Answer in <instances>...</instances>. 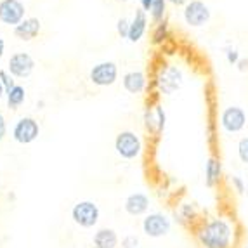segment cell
Here are the masks:
<instances>
[{
    "label": "cell",
    "instance_id": "cell-32",
    "mask_svg": "<svg viewBox=\"0 0 248 248\" xmlns=\"http://www.w3.org/2000/svg\"><path fill=\"white\" fill-rule=\"evenodd\" d=\"M4 54H5V40L0 37V58H4Z\"/></svg>",
    "mask_w": 248,
    "mask_h": 248
},
{
    "label": "cell",
    "instance_id": "cell-24",
    "mask_svg": "<svg viewBox=\"0 0 248 248\" xmlns=\"http://www.w3.org/2000/svg\"><path fill=\"white\" fill-rule=\"evenodd\" d=\"M238 158L243 163H248V136L241 137L240 141H238Z\"/></svg>",
    "mask_w": 248,
    "mask_h": 248
},
{
    "label": "cell",
    "instance_id": "cell-5",
    "mask_svg": "<svg viewBox=\"0 0 248 248\" xmlns=\"http://www.w3.org/2000/svg\"><path fill=\"white\" fill-rule=\"evenodd\" d=\"M11 136L17 144L28 146L35 142L40 136V124L35 120L33 116H21L14 122Z\"/></svg>",
    "mask_w": 248,
    "mask_h": 248
},
{
    "label": "cell",
    "instance_id": "cell-20",
    "mask_svg": "<svg viewBox=\"0 0 248 248\" xmlns=\"http://www.w3.org/2000/svg\"><path fill=\"white\" fill-rule=\"evenodd\" d=\"M169 35H170V28L167 19L160 21V23L155 25L153 31H151V44L153 46H163L167 42V38H169Z\"/></svg>",
    "mask_w": 248,
    "mask_h": 248
},
{
    "label": "cell",
    "instance_id": "cell-12",
    "mask_svg": "<svg viewBox=\"0 0 248 248\" xmlns=\"http://www.w3.org/2000/svg\"><path fill=\"white\" fill-rule=\"evenodd\" d=\"M142 231L149 236V238H161V236L169 234L170 231V220L167 215L163 214H149L142 220Z\"/></svg>",
    "mask_w": 248,
    "mask_h": 248
},
{
    "label": "cell",
    "instance_id": "cell-2",
    "mask_svg": "<svg viewBox=\"0 0 248 248\" xmlns=\"http://www.w3.org/2000/svg\"><path fill=\"white\" fill-rule=\"evenodd\" d=\"M153 83L160 95H174L184 83V73L175 64H161L155 75Z\"/></svg>",
    "mask_w": 248,
    "mask_h": 248
},
{
    "label": "cell",
    "instance_id": "cell-13",
    "mask_svg": "<svg viewBox=\"0 0 248 248\" xmlns=\"http://www.w3.org/2000/svg\"><path fill=\"white\" fill-rule=\"evenodd\" d=\"M122 85H124L125 92H128V94L141 95L148 91V85H149L148 75L141 70L127 71V73L122 77Z\"/></svg>",
    "mask_w": 248,
    "mask_h": 248
},
{
    "label": "cell",
    "instance_id": "cell-1",
    "mask_svg": "<svg viewBox=\"0 0 248 248\" xmlns=\"http://www.w3.org/2000/svg\"><path fill=\"white\" fill-rule=\"evenodd\" d=\"M232 236V226L226 219H212L198 231V240L203 248H229Z\"/></svg>",
    "mask_w": 248,
    "mask_h": 248
},
{
    "label": "cell",
    "instance_id": "cell-19",
    "mask_svg": "<svg viewBox=\"0 0 248 248\" xmlns=\"http://www.w3.org/2000/svg\"><path fill=\"white\" fill-rule=\"evenodd\" d=\"M94 245L97 248H116L118 236L113 229L103 228L94 234Z\"/></svg>",
    "mask_w": 248,
    "mask_h": 248
},
{
    "label": "cell",
    "instance_id": "cell-25",
    "mask_svg": "<svg viewBox=\"0 0 248 248\" xmlns=\"http://www.w3.org/2000/svg\"><path fill=\"white\" fill-rule=\"evenodd\" d=\"M224 54H226V59H228L229 64H232V66H236L238 64V61L241 59L240 52H238V49H234V47H226L224 49Z\"/></svg>",
    "mask_w": 248,
    "mask_h": 248
},
{
    "label": "cell",
    "instance_id": "cell-22",
    "mask_svg": "<svg viewBox=\"0 0 248 248\" xmlns=\"http://www.w3.org/2000/svg\"><path fill=\"white\" fill-rule=\"evenodd\" d=\"M128 31H130V19L128 17H118L116 21V33L120 38H128Z\"/></svg>",
    "mask_w": 248,
    "mask_h": 248
},
{
    "label": "cell",
    "instance_id": "cell-31",
    "mask_svg": "<svg viewBox=\"0 0 248 248\" xmlns=\"http://www.w3.org/2000/svg\"><path fill=\"white\" fill-rule=\"evenodd\" d=\"M236 66H238V70L240 71H248V59H240Z\"/></svg>",
    "mask_w": 248,
    "mask_h": 248
},
{
    "label": "cell",
    "instance_id": "cell-21",
    "mask_svg": "<svg viewBox=\"0 0 248 248\" xmlns=\"http://www.w3.org/2000/svg\"><path fill=\"white\" fill-rule=\"evenodd\" d=\"M167 5H169V2H167V0H153V5H151L149 16H151V21H153L155 25L165 19V16H167Z\"/></svg>",
    "mask_w": 248,
    "mask_h": 248
},
{
    "label": "cell",
    "instance_id": "cell-17",
    "mask_svg": "<svg viewBox=\"0 0 248 248\" xmlns=\"http://www.w3.org/2000/svg\"><path fill=\"white\" fill-rule=\"evenodd\" d=\"M222 177V163L217 156H210L205 163V184L208 187H215Z\"/></svg>",
    "mask_w": 248,
    "mask_h": 248
},
{
    "label": "cell",
    "instance_id": "cell-8",
    "mask_svg": "<svg viewBox=\"0 0 248 248\" xmlns=\"http://www.w3.org/2000/svg\"><path fill=\"white\" fill-rule=\"evenodd\" d=\"M99 207L91 200H82V202L75 203L71 208V219L75 224H78L80 228H94L99 222Z\"/></svg>",
    "mask_w": 248,
    "mask_h": 248
},
{
    "label": "cell",
    "instance_id": "cell-18",
    "mask_svg": "<svg viewBox=\"0 0 248 248\" xmlns=\"http://www.w3.org/2000/svg\"><path fill=\"white\" fill-rule=\"evenodd\" d=\"M25 101H26V89L21 83H16L13 89H9L5 92V103H7L9 109H13V111L19 109L25 104Z\"/></svg>",
    "mask_w": 248,
    "mask_h": 248
},
{
    "label": "cell",
    "instance_id": "cell-27",
    "mask_svg": "<svg viewBox=\"0 0 248 248\" xmlns=\"http://www.w3.org/2000/svg\"><path fill=\"white\" fill-rule=\"evenodd\" d=\"M231 184H232V186H234V189L238 191L240 195L245 191V184H243V181H241V179L238 177V175H232V177H231Z\"/></svg>",
    "mask_w": 248,
    "mask_h": 248
},
{
    "label": "cell",
    "instance_id": "cell-16",
    "mask_svg": "<svg viewBox=\"0 0 248 248\" xmlns=\"http://www.w3.org/2000/svg\"><path fill=\"white\" fill-rule=\"evenodd\" d=\"M124 208L128 215L139 217V215L146 214L149 210V198L144 193H132V195H128L127 200H125Z\"/></svg>",
    "mask_w": 248,
    "mask_h": 248
},
{
    "label": "cell",
    "instance_id": "cell-3",
    "mask_svg": "<svg viewBox=\"0 0 248 248\" xmlns=\"http://www.w3.org/2000/svg\"><path fill=\"white\" fill-rule=\"evenodd\" d=\"M142 144L141 136L136 130H122L115 137V151L116 155L124 160H136L142 155Z\"/></svg>",
    "mask_w": 248,
    "mask_h": 248
},
{
    "label": "cell",
    "instance_id": "cell-35",
    "mask_svg": "<svg viewBox=\"0 0 248 248\" xmlns=\"http://www.w3.org/2000/svg\"><path fill=\"white\" fill-rule=\"evenodd\" d=\"M115 2H118V4H127L128 0H115Z\"/></svg>",
    "mask_w": 248,
    "mask_h": 248
},
{
    "label": "cell",
    "instance_id": "cell-34",
    "mask_svg": "<svg viewBox=\"0 0 248 248\" xmlns=\"http://www.w3.org/2000/svg\"><path fill=\"white\" fill-rule=\"evenodd\" d=\"M44 106H46V101H38V103H37L38 109H44Z\"/></svg>",
    "mask_w": 248,
    "mask_h": 248
},
{
    "label": "cell",
    "instance_id": "cell-9",
    "mask_svg": "<svg viewBox=\"0 0 248 248\" xmlns=\"http://www.w3.org/2000/svg\"><path fill=\"white\" fill-rule=\"evenodd\" d=\"M220 127L228 134H240L247 127V113L240 106H228L220 113Z\"/></svg>",
    "mask_w": 248,
    "mask_h": 248
},
{
    "label": "cell",
    "instance_id": "cell-30",
    "mask_svg": "<svg viewBox=\"0 0 248 248\" xmlns=\"http://www.w3.org/2000/svg\"><path fill=\"white\" fill-rule=\"evenodd\" d=\"M167 2H169L170 5H175V7H184L191 0H167Z\"/></svg>",
    "mask_w": 248,
    "mask_h": 248
},
{
    "label": "cell",
    "instance_id": "cell-11",
    "mask_svg": "<svg viewBox=\"0 0 248 248\" xmlns=\"http://www.w3.org/2000/svg\"><path fill=\"white\" fill-rule=\"evenodd\" d=\"M7 70L14 78L25 80L35 71V59L28 52H14L9 58Z\"/></svg>",
    "mask_w": 248,
    "mask_h": 248
},
{
    "label": "cell",
    "instance_id": "cell-23",
    "mask_svg": "<svg viewBox=\"0 0 248 248\" xmlns=\"http://www.w3.org/2000/svg\"><path fill=\"white\" fill-rule=\"evenodd\" d=\"M0 83L4 85L5 92H7L9 89H13L16 85V78L9 73V70H0Z\"/></svg>",
    "mask_w": 248,
    "mask_h": 248
},
{
    "label": "cell",
    "instance_id": "cell-10",
    "mask_svg": "<svg viewBox=\"0 0 248 248\" xmlns=\"http://www.w3.org/2000/svg\"><path fill=\"white\" fill-rule=\"evenodd\" d=\"M26 17V7L21 0H0V23L5 26H17Z\"/></svg>",
    "mask_w": 248,
    "mask_h": 248
},
{
    "label": "cell",
    "instance_id": "cell-4",
    "mask_svg": "<svg viewBox=\"0 0 248 248\" xmlns=\"http://www.w3.org/2000/svg\"><path fill=\"white\" fill-rule=\"evenodd\" d=\"M142 125L149 137H158L163 134L167 127V113L160 103H148L142 113Z\"/></svg>",
    "mask_w": 248,
    "mask_h": 248
},
{
    "label": "cell",
    "instance_id": "cell-6",
    "mask_svg": "<svg viewBox=\"0 0 248 248\" xmlns=\"http://www.w3.org/2000/svg\"><path fill=\"white\" fill-rule=\"evenodd\" d=\"M89 80L95 87H111L118 82V66L113 61L95 62L89 71Z\"/></svg>",
    "mask_w": 248,
    "mask_h": 248
},
{
    "label": "cell",
    "instance_id": "cell-29",
    "mask_svg": "<svg viewBox=\"0 0 248 248\" xmlns=\"http://www.w3.org/2000/svg\"><path fill=\"white\" fill-rule=\"evenodd\" d=\"M151 5H153V0H139V7H141L144 13L151 11Z\"/></svg>",
    "mask_w": 248,
    "mask_h": 248
},
{
    "label": "cell",
    "instance_id": "cell-14",
    "mask_svg": "<svg viewBox=\"0 0 248 248\" xmlns=\"http://www.w3.org/2000/svg\"><path fill=\"white\" fill-rule=\"evenodd\" d=\"M42 31V23L38 17H25L19 25L14 26L13 33L17 40L21 42H31L33 38H37Z\"/></svg>",
    "mask_w": 248,
    "mask_h": 248
},
{
    "label": "cell",
    "instance_id": "cell-26",
    "mask_svg": "<svg viewBox=\"0 0 248 248\" xmlns=\"http://www.w3.org/2000/svg\"><path fill=\"white\" fill-rule=\"evenodd\" d=\"M7 118L2 111H0V142L4 141L5 137H7Z\"/></svg>",
    "mask_w": 248,
    "mask_h": 248
},
{
    "label": "cell",
    "instance_id": "cell-15",
    "mask_svg": "<svg viewBox=\"0 0 248 248\" xmlns=\"http://www.w3.org/2000/svg\"><path fill=\"white\" fill-rule=\"evenodd\" d=\"M148 13H144L141 7L136 9V13H134V17L130 19V31H128V42H132V44H137V42H141L144 38L146 31H148Z\"/></svg>",
    "mask_w": 248,
    "mask_h": 248
},
{
    "label": "cell",
    "instance_id": "cell-7",
    "mask_svg": "<svg viewBox=\"0 0 248 248\" xmlns=\"http://www.w3.org/2000/svg\"><path fill=\"white\" fill-rule=\"evenodd\" d=\"M212 13L203 0H191L182 7V19L189 28H202L210 21Z\"/></svg>",
    "mask_w": 248,
    "mask_h": 248
},
{
    "label": "cell",
    "instance_id": "cell-33",
    "mask_svg": "<svg viewBox=\"0 0 248 248\" xmlns=\"http://www.w3.org/2000/svg\"><path fill=\"white\" fill-rule=\"evenodd\" d=\"M5 99V89H4V85L0 83V103Z\"/></svg>",
    "mask_w": 248,
    "mask_h": 248
},
{
    "label": "cell",
    "instance_id": "cell-28",
    "mask_svg": "<svg viewBox=\"0 0 248 248\" xmlns=\"http://www.w3.org/2000/svg\"><path fill=\"white\" fill-rule=\"evenodd\" d=\"M137 243H139V240L136 236H127L124 240V248H137Z\"/></svg>",
    "mask_w": 248,
    "mask_h": 248
}]
</instances>
